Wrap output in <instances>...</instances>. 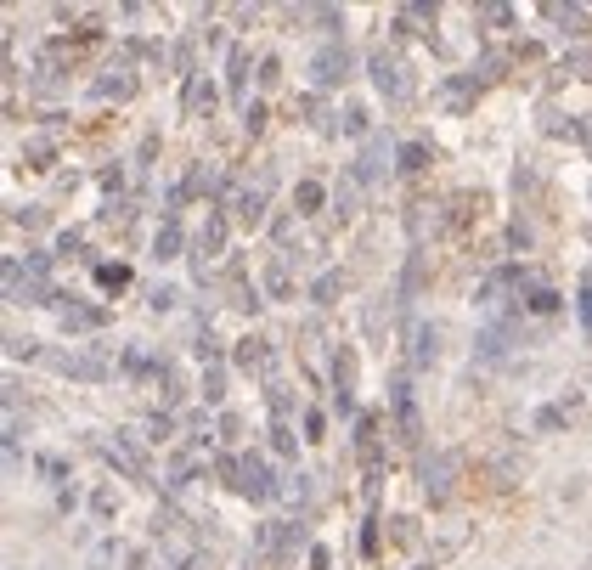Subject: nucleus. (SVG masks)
<instances>
[{
  "mask_svg": "<svg viewBox=\"0 0 592 570\" xmlns=\"http://www.w3.org/2000/svg\"><path fill=\"white\" fill-rule=\"evenodd\" d=\"M412 362H435V328H429V322H418V328H412Z\"/></svg>",
  "mask_w": 592,
  "mask_h": 570,
  "instance_id": "10",
  "label": "nucleus"
},
{
  "mask_svg": "<svg viewBox=\"0 0 592 570\" xmlns=\"http://www.w3.org/2000/svg\"><path fill=\"white\" fill-rule=\"evenodd\" d=\"M418 475H423V491H429V497H435V503H440V497L452 491L457 458H452V452H435V458H423V469H418Z\"/></svg>",
  "mask_w": 592,
  "mask_h": 570,
  "instance_id": "3",
  "label": "nucleus"
},
{
  "mask_svg": "<svg viewBox=\"0 0 592 570\" xmlns=\"http://www.w3.org/2000/svg\"><path fill=\"white\" fill-rule=\"evenodd\" d=\"M311 80L316 85H333V80H344V51H322L311 63Z\"/></svg>",
  "mask_w": 592,
  "mask_h": 570,
  "instance_id": "6",
  "label": "nucleus"
},
{
  "mask_svg": "<svg viewBox=\"0 0 592 570\" xmlns=\"http://www.w3.org/2000/svg\"><path fill=\"white\" fill-rule=\"evenodd\" d=\"M395 424H401V441H418V407L406 384H395Z\"/></svg>",
  "mask_w": 592,
  "mask_h": 570,
  "instance_id": "5",
  "label": "nucleus"
},
{
  "mask_svg": "<svg viewBox=\"0 0 592 570\" xmlns=\"http://www.w3.org/2000/svg\"><path fill=\"white\" fill-rule=\"evenodd\" d=\"M547 17H553V23H564L570 34H587V17H581V6H547Z\"/></svg>",
  "mask_w": 592,
  "mask_h": 570,
  "instance_id": "12",
  "label": "nucleus"
},
{
  "mask_svg": "<svg viewBox=\"0 0 592 570\" xmlns=\"http://www.w3.org/2000/svg\"><path fill=\"white\" fill-rule=\"evenodd\" d=\"M63 328H68V333L102 328V311H91V305H63Z\"/></svg>",
  "mask_w": 592,
  "mask_h": 570,
  "instance_id": "8",
  "label": "nucleus"
},
{
  "mask_svg": "<svg viewBox=\"0 0 592 570\" xmlns=\"http://www.w3.org/2000/svg\"><path fill=\"white\" fill-rule=\"evenodd\" d=\"M175 249H181V226H175V221H164V226H158L153 254H158V260H175Z\"/></svg>",
  "mask_w": 592,
  "mask_h": 570,
  "instance_id": "11",
  "label": "nucleus"
},
{
  "mask_svg": "<svg viewBox=\"0 0 592 570\" xmlns=\"http://www.w3.org/2000/svg\"><path fill=\"white\" fill-rule=\"evenodd\" d=\"M418 570H435V565H418Z\"/></svg>",
  "mask_w": 592,
  "mask_h": 570,
  "instance_id": "21",
  "label": "nucleus"
},
{
  "mask_svg": "<svg viewBox=\"0 0 592 570\" xmlns=\"http://www.w3.org/2000/svg\"><path fill=\"white\" fill-rule=\"evenodd\" d=\"M130 91H136V80H130V74H113V80H96V85H91L96 102H108V96H113V102H125Z\"/></svg>",
  "mask_w": 592,
  "mask_h": 570,
  "instance_id": "9",
  "label": "nucleus"
},
{
  "mask_svg": "<svg viewBox=\"0 0 592 570\" xmlns=\"http://www.w3.org/2000/svg\"><path fill=\"white\" fill-rule=\"evenodd\" d=\"M96 277H102V283H108V288H119V283H125V277H130V271H125V266H102V271H96Z\"/></svg>",
  "mask_w": 592,
  "mask_h": 570,
  "instance_id": "20",
  "label": "nucleus"
},
{
  "mask_svg": "<svg viewBox=\"0 0 592 570\" xmlns=\"http://www.w3.org/2000/svg\"><path fill=\"white\" fill-rule=\"evenodd\" d=\"M40 475H51V480H68V463H63V458H40Z\"/></svg>",
  "mask_w": 592,
  "mask_h": 570,
  "instance_id": "19",
  "label": "nucleus"
},
{
  "mask_svg": "<svg viewBox=\"0 0 592 570\" xmlns=\"http://www.w3.org/2000/svg\"><path fill=\"white\" fill-rule=\"evenodd\" d=\"M260 209H265V187H249V192H237V198H232V215H237V221H260Z\"/></svg>",
  "mask_w": 592,
  "mask_h": 570,
  "instance_id": "7",
  "label": "nucleus"
},
{
  "mask_svg": "<svg viewBox=\"0 0 592 570\" xmlns=\"http://www.w3.org/2000/svg\"><path fill=\"white\" fill-rule=\"evenodd\" d=\"M344 130H350V136H361V130H367V108H344Z\"/></svg>",
  "mask_w": 592,
  "mask_h": 570,
  "instance_id": "17",
  "label": "nucleus"
},
{
  "mask_svg": "<svg viewBox=\"0 0 592 570\" xmlns=\"http://www.w3.org/2000/svg\"><path fill=\"white\" fill-rule=\"evenodd\" d=\"M6 356H12V362H29V356H40V345H34V339H6Z\"/></svg>",
  "mask_w": 592,
  "mask_h": 570,
  "instance_id": "14",
  "label": "nucleus"
},
{
  "mask_svg": "<svg viewBox=\"0 0 592 570\" xmlns=\"http://www.w3.org/2000/svg\"><path fill=\"white\" fill-rule=\"evenodd\" d=\"M299 204L316 209V204H322V187H316V181H299Z\"/></svg>",
  "mask_w": 592,
  "mask_h": 570,
  "instance_id": "18",
  "label": "nucleus"
},
{
  "mask_svg": "<svg viewBox=\"0 0 592 570\" xmlns=\"http://www.w3.org/2000/svg\"><path fill=\"white\" fill-rule=\"evenodd\" d=\"M373 85L390 96V102H406V96H412V80H406L401 63H395V57H384V51L373 57Z\"/></svg>",
  "mask_w": 592,
  "mask_h": 570,
  "instance_id": "2",
  "label": "nucleus"
},
{
  "mask_svg": "<svg viewBox=\"0 0 592 570\" xmlns=\"http://www.w3.org/2000/svg\"><path fill=\"white\" fill-rule=\"evenodd\" d=\"M220 243H226V221H209V232H203V254H215Z\"/></svg>",
  "mask_w": 592,
  "mask_h": 570,
  "instance_id": "15",
  "label": "nucleus"
},
{
  "mask_svg": "<svg viewBox=\"0 0 592 570\" xmlns=\"http://www.w3.org/2000/svg\"><path fill=\"white\" fill-rule=\"evenodd\" d=\"M530 311H559V294H553V288H536V294H530Z\"/></svg>",
  "mask_w": 592,
  "mask_h": 570,
  "instance_id": "16",
  "label": "nucleus"
},
{
  "mask_svg": "<svg viewBox=\"0 0 592 570\" xmlns=\"http://www.w3.org/2000/svg\"><path fill=\"white\" fill-rule=\"evenodd\" d=\"M237 491H243V497H254V503H265V497H277V480L265 475V463L254 458V452L243 458V486H237Z\"/></svg>",
  "mask_w": 592,
  "mask_h": 570,
  "instance_id": "4",
  "label": "nucleus"
},
{
  "mask_svg": "<svg viewBox=\"0 0 592 570\" xmlns=\"http://www.w3.org/2000/svg\"><path fill=\"white\" fill-rule=\"evenodd\" d=\"M423 164H429V147H423V142H406V147H401V170H423Z\"/></svg>",
  "mask_w": 592,
  "mask_h": 570,
  "instance_id": "13",
  "label": "nucleus"
},
{
  "mask_svg": "<svg viewBox=\"0 0 592 570\" xmlns=\"http://www.w3.org/2000/svg\"><path fill=\"white\" fill-rule=\"evenodd\" d=\"M51 367H57V373H68V379H85V384H102L113 373L108 356H96V350H68V356H51Z\"/></svg>",
  "mask_w": 592,
  "mask_h": 570,
  "instance_id": "1",
  "label": "nucleus"
}]
</instances>
